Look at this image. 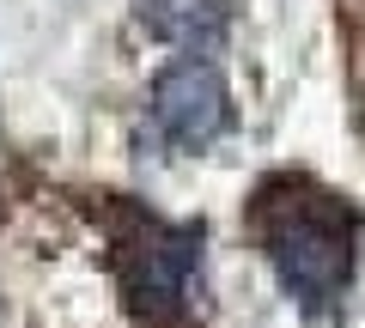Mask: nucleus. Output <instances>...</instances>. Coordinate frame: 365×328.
Returning <instances> with one entry per match:
<instances>
[{
  "mask_svg": "<svg viewBox=\"0 0 365 328\" xmlns=\"http://www.w3.org/2000/svg\"><path fill=\"white\" fill-rule=\"evenodd\" d=\"M262 250L274 274L304 310H329L353 280V243H359V213L341 195L304 183V176H274L256 189L250 207Z\"/></svg>",
  "mask_w": 365,
  "mask_h": 328,
  "instance_id": "1",
  "label": "nucleus"
},
{
  "mask_svg": "<svg viewBox=\"0 0 365 328\" xmlns=\"http://www.w3.org/2000/svg\"><path fill=\"white\" fill-rule=\"evenodd\" d=\"M201 268V225H165V219H134L122 237V286L153 322H177L189 274Z\"/></svg>",
  "mask_w": 365,
  "mask_h": 328,
  "instance_id": "2",
  "label": "nucleus"
},
{
  "mask_svg": "<svg viewBox=\"0 0 365 328\" xmlns=\"http://www.w3.org/2000/svg\"><path fill=\"white\" fill-rule=\"evenodd\" d=\"M153 122L170 146H207L220 140V128L232 122V92L213 61L182 55L153 79Z\"/></svg>",
  "mask_w": 365,
  "mask_h": 328,
  "instance_id": "3",
  "label": "nucleus"
},
{
  "mask_svg": "<svg viewBox=\"0 0 365 328\" xmlns=\"http://www.w3.org/2000/svg\"><path fill=\"white\" fill-rule=\"evenodd\" d=\"M140 25L153 31L158 43L189 49V55L207 61L225 43V31H232V13H225L220 0H140Z\"/></svg>",
  "mask_w": 365,
  "mask_h": 328,
  "instance_id": "4",
  "label": "nucleus"
}]
</instances>
